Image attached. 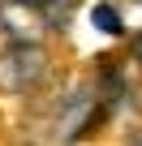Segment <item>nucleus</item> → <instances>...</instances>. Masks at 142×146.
<instances>
[{"mask_svg":"<svg viewBox=\"0 0 142 146\" xmlns=\"http://www.w3.org/2000/svg\"><path fill=\"white\" fill-rule=\"evenodd\" d=\"M73 5H78V0H43V5H39L43 26H47V30H65V26H69V13H73Z\"/></svg>","mask_w":142,"mask_h":146,"instance_id":"4","label":"nucleus"},{"mask_svg":"<svg viewBox=\"0 0 142 146\" xmlns=\"http://www.w3.org/2000/svg\"><path fill=\"white\" fill-rule=\"evenodd\" d=\"M103 112H99V99H95V86H78L73 95L65 99V108H60V142H73V137H82L95 120H99Z\"/></svg>","mask_w":142,"mask_h":146,"instance_id":"3","label":"nucleus"},{"mask_svg":"<svg viewBox=\"0 0 142 146\" xmlns=\"http://www.w3.org/2000/svg\"><path fill=\"white\" fill-rule=\"evenodd\" d=\"M30 5H43V0H30Z\"/></svg>","mask_w":142,"mask_h":146,"instance_id":"7","label":"nucleus"},{"mask_svg":"<svg viewBox=\"0 0 142 146\" xmlns=\"http://www.w3.org/2000/svg\"><path fill=\"white\" fill-rule=\"evenodd\" d=\"M91 22H95L99 35H125V22H121V13H116L112 5H95V9H91Z\"/></svg>","mask_w":142,"mask_h":146,"instance_id":"5","label":"nucleus"},{"mask_svg":"<svg viewBox=\"0 0 142 146\" xmlns=\"http://www.w3.org/2000/svg\"><path fill=\"white\" fill-rule=\"evenodd\" d=\"M129 146H142V129H133V133H129Z\"/></svg>","mask_w":142,"mask_h":146,"instance_id":"6","label":"nucleus"},{"mask_svg":"<svg viewBox=\"0 0 142 146\" xmlns=\"http://www.w3.org/2000/svg\"><path fill=\"white\" fill-rule=\"evenodd\" d=\"M0 30L13 43H43V13L30 0H0Z\"/></svg>","mask_w":142,"mask_h":146,"instance_id":"2","label":"nucleus"},{"mask_svg":"<svg viewBox=\"0 0 142 146\" xmlns=\"http://www.w3.org/2000/svg\"><path fill=\"white\" fill-rule=\"evenodd\" d=\"M47 78V52L43 43H9L0 56V90L5 95H30Z\"/></svg>","mask_w":142,"mask_h":146,"instance_id":"1","label":"nucleus"}]
</instances>
